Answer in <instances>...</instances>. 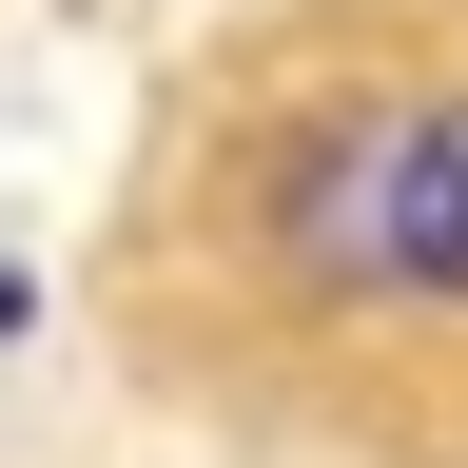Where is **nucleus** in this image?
I'll return each mask as SVG.
<instances>
[{
    "instance_id": "obj_1",
    "label": "nucleus",
    "mask_w": 468,
    "mask_h": 468,
    "mask_svg": "<svg viewBox=\"0 0 468 468\" xmlns=\"http://www.w3.org/2000/svg\"><path fill=\"white\" fill-rule=\"evenodd\" d=\"M98 371L234 468H468V0H215L156 58Z\"/></svg>"
},
{
    "instance_id": "obj_2",
    "label": "nucleus",
    "mask_w": 468,
    "mask_h": 468,
    "mask_svg": "<svg viewBox=\"0 0 468 468\" xmlns=\"http://www.w3.org/2000/svg\"><path fill=\"white\" fill-rule=\"evenodd\" d=\"M98 468H234V449H196V430H156V410H137V430H117Z\"/></svg>"
}]
</instances>
